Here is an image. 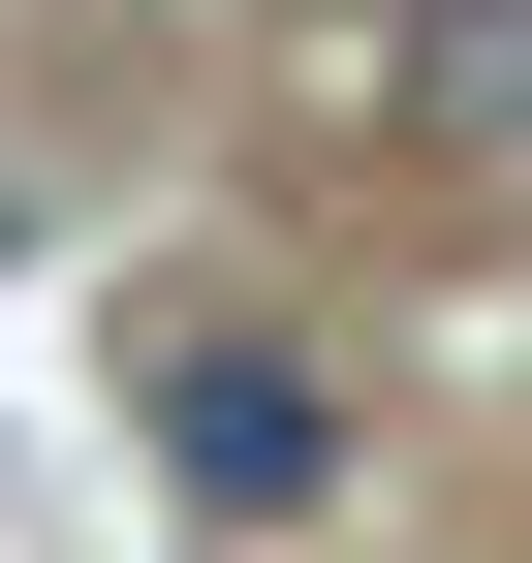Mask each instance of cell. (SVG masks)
Wrapping results in <instances>:
<instances>
[{"label":"cell","instance_id":"cell-2","mask_svg":"<svg viewBox=\"0 0 532 563\" xmlns=\"http://www.w3.org/2000/svg\"><path fill=\"white\" fill-rule=\"evenodd\" d=\"M376 95H408V125H470V157H532V0H376Z\"/></svg>","mask_w":532,"mask_h":563},{"label":"cell","instance_id":"cell-1","mask_svg":"<svg viewBox=\"0 0 532 563\" xmlns=\"http://www.w3.org/2000/svg\"><path fill=\"white\" fill-rule=\"evenodd\" d=\"M313 470H345V407H313L282 344H157V501H220V532H282Z\"/></svg>","mask_w":532,"mask_h":563}]
</instances>
